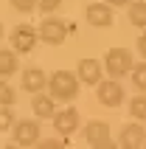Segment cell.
<instances>
[{"label": "cell", "mask_w": 146, "mask_h": 149, "mask_svg": "<svg viewBox=\"0 0 146 149\" xmlns=\"http://www.w3.org/2000/svg\"><path fill=\"white\" fill-rule=\"evenodd\" d=\"M48 90L51 99L56 101H73L79 96V76L70 70H56L54 76H48Z\"/></svg>", "instance_id": "obj_1"}, {"label": "cell", "mask_w": 146, "mask_h": 149, "mask_svg": "<svg viewBox=\"0 0 146 149\" xmlns=\"http://www.w3.org/2000/svg\"><path fill=\"white\" fill-rule=\"evenodd\" d=\"M132 68H135V62H132V54L127 48H110L104 56V70L113 79H118V76H127L132 73Z\"/></svg>", "instance_id": "obj_2"}, {"label": "cell", "mask_w": 146, "mask_h": 149, "mask_svg": "<svg viewBox=\"0 0 146 149\" xmlns=\"http://www.w3.org/2000/svg\"><path fill=\"white\" fill-rule=\"evenodd\" d=\"M37 31H40L42 42H48V45H62V42L67 40V34H70V25H67L65 20H59V17H45Z\"/></svg>", "instance_id": "obj_3"}, {"label": "cell", "mask_w": 146, "mask_h": 149, "mask_svg": "<svg viewBox=\"0 0 146 149\" xmlns=\"http://www.w3.org/2000/svg\"><path fill=\"white\" fill-rule=\"evenodd\" d=\"M37 42H40V31L28 23H20L11 31V51L14 54H28V51H34Z\"/></svg>", "instance_id": "obj_4"}, {"label": "cell", "mask_w": 146, "mask_h": 149, "mask_svg": "<svg viewBox=\"0 0 146 149\" xmlns=\"http://www.w3.org/2000/svg\"><path fill=\"white\" fill-rule=\"evenodd\" d=\"M96 93L104 107H121V101H124V87L118 84V79H101L96 84Z\"/></svg>", "instance_id": "obj_5"}, {"label": "cell", "mask_w": 146, "mask_h": 149, "mask_svg": "<svg viewBox=\"0 0 146 149\" xmlns=\"http://www.w3.org/2000/svg\"><path fill=\"white\" fill-rule=\"evenodd\" d=\"M143 143H146V130L138 121L121 127V135H118V146L121 149H143Z\"/></svg>", "instance_id": "obj_6"}, {"label": "cell", "mask_w": 146, "mask_h": 149, "mask_svg": "<svg viewBox=\"0 0 146 149\" xmlns=\"http://www.w3.org/2000/svg\"><path fill=\"white\" fill-rule=\"evenodd\" d=\"M54 130H56V135H62V138L73 135L76 130H79V110L76 107L59 110L56 116H54Z\"/></svg>", "instance_id": "obj_7"}, {"label": "cell", "mask_w": 146, "mask_h": 149, "mask_svg": "<svg viewBox=\"0 0 146 149\" xmlns=\"http://www.w3.org/2000/svg\"><path fill=\"white\" fill-rule=\"evenodd\" d=\"M11 132H14L17 146H34V143H40V124L37 121H17Z\"/></svg>", "instance_id": "obj_8"}, {"label": "cell", "mask_w": 146, "mask_h": 149, "mask_svg": "<svg viewBox=\"0 0 146 149\" xmlns=\"http://www.w3.org/2000/svg\"><path fill=\"white\" fill-rule=\"evenodd\" d=\"M84 17L96 28H110L113 25V6H107V3H90L84 8Z\"/></svg>", "instance_id": "obj_9"}, {"label": "cell", "mask_w": 146, "mask_h": 149, "mask_svg": "<svg viewBox=\"0 0 146 149\" xmlns=\"http://www.w3.org/2000/svg\"><path fill=\"white\" fill-rule=\"evenodd\" d=\"M48 87V76H45V70H40V68H25L23 70V90L28 93H42Z\"/></svg>", "instance_id": "obj_10"}, {"label": "cell", "mask_w": 146, "mask_h": 149, "mask_svg": "<svg viewBox=\"0 0 146 149\" xmlns=\"http://www.w3.org/2000/svg\"><path fill=\"white\" fill-rule=\"evenodd\" d=\"M76 76H79L81 84H98L101 82V62L98 59H81Z\"/></svg>", "instance_id": "obj_11"}, {"label": "cell", "mask_w": 146, "mask_h": 149, "mask_svg": "<svg viewBox=\"0 0 146 149\" xmlns=\"http://www.w3.org/2000/svg\"><path fill=\"white\" fill-rule=\"evenodd\" d=\"M31 107H34V116L37 118H54L56 116V99H51L45 93H37V96H34Z\"/></svg>", "instance_id": "obj_12"}, {"label": "cell", "mask_w": 146, "mask_h": 149, "mask_svg": "<svg viewBox=\"0 0 146 149\" xmlns=\"http://www.w3.org/2000/svg\"><path fill=\"white\" fill-rule=\"evenodd\" d=\"M104 138H110V124L107 121H90L87 127H84V141L93 146V143L104 141Z\"/></svg>", "instance_id": "obj_13"}, {"label": "cell", "mask_w": 146, "mask_h": 149, "mask_svg": "<svg viewBox=\"0 0 146 149\" xmlns=\"http://www.w3.org/2000/svg\"><path fill=\"white\" fill-rule=\"evenodd\" d=\"M17 68H20V62H17V54H11V48H0V76H11V73H17Z\"/></svg>", "instance_id": "obj_14"}, {"label": "cell", "mask_w": 146, "mask_h": 149, "mask_svg": "<svg viewBox=\"0 0 146 149\" xmlns=\"http://www.w3.org/2000/svg\"><path fill=\"white\" fill-rule=\"evenodd\" d=\"M129 23L146 28V0H132L129 3Z\"/></svg>", "instance_id": "obj_15"}, {"label": "cell", "mask_w": 146, "mask_h": 149, "mask_svg": "<svg viewBox=\"0 0 146 149\" xmlns=\"http://www.w3.org/2000/svg\"><path fill=\"white\" fill-rule=\"evenodd\" d=\"M129 116L135 118V121H146V93L129 99Z\"/></svg>", "instance_id": "obj_16"}, {"label": "cell", "mask_w": 146, "mask_h": 149, "mask_svg": "<svg viewBox=\"0 0 146 149\" xmlns=\"http://www.w3.org/2000/svg\"><path fill=\"white\" fill-rule=\"evenodd\" d=\"M132 84H135L140 93H146V59L132 68Z\"/></svg>", "instance_id": "obj_17"}, {"label": "cell", "mask_w": 146, "mask_h": 149, "mask_svg": "<svg viewBox=\"0 0 146 149\" xmlns=\"http://www.w3.org/2000/svg\"><path fill=\"white\" fill-rule=\"evenodd\" d=\"M11 104H14V87L6 79H0V107H11Z\"/></svg>", "instance_id": "obj_18"}, {"label": "cell", "mask_w": 146, "mask_h": 149, "mask_svg": "<svg viewBox=\"0 0 146 149\" xmlns=\"http://www.w3.org/2000/svg\"><path fill=\"white\" fill-rule=\"evenodd\" d=\"M11 121H14V116H11V107H0V132L11 130Z\"/></svg>", "instance_id": "obj_19"}, {"label": "cell", "mask_w": 146, "mask_h": 149, "mask_svg": "<svg viewBox=\"0 0 146 149\" xmlns=\"http://www.w3.org/2000/svg\"><path fill=\"white\" fill-rule=\"evenodd\" d=\"M59 6H62V0H37V8H40V11H45V14L56 11Z\"/></svg>", "instance_id": "obj_20"}, {"label": "cell", "mask_w": 146, "mask_h": 149, "mask_svg": "<svg viewBox=\"0 0 146 149\" xmlns=\"http://www.w3.org/2000/svg\"><path fill=\"white\" fill-rule=\"evenodd\" d=\"M37 149H65V143H62V141H56V138H45V141L40 138Z\"/></svg>", "instance_id": "obj_21"}, {"label": "cell", "mask_w": 146, "mask_h": 149, "mask_svg": "<svg viewBox=\"0 0 146 149\" xmlns=\"http://www.w3.org/2000/svg\"><path fill=\"white\" fill-rule=\"evenodd\" d=\"M34 6H37V0H11V8L17 11H34Z\"/></svg>", "instance_id": "obj_22"}, {"label": "cell", "mask_w": 146, "mask_h": 149, "mask_svg": "<svg viewBox=\"0 0 146 149\" xmlns=\"http://www.w3.org/2000/svg\"><path fill=\"white\" fill-rule=\"evenodd\" d=\"M93 149H121V146H118V141H113V138H104V141L93 143Z\"/></svg>", "instance_id": "obj_23"}, {"label": "cell", "mask_w": 146, "mask_h": 149, "mask_svg": "<svg viewBox=\"0 0 146 149\" xmlns=\"http://www.w3.org/2000/svg\"><path fill=\"white\" fill-rule=\"evenodd\" d=\"M138 54H140V56L146 59V31H143V34L138 37Z\"/></svg>", "instance_id": "obj_24"}, {"label": "cell", "mask_w": 146, "mask_h": 149, "mask_svg": "<svg viewBox=\"0 0 146 149\" xmlns=\"http://www.w3.org/2000/svg\"><path fill=\"white\" fill-rule=\"evenodd\" d=\"M107 6H129L132 0H104Z\"/></svg>", "instance_id": "obj_25"}, {"label": "cell", "mask_w": 146, "mask_h": 149, "mask_svg": "<svg viewBox=\"0 0 146 149\" xmlns=\"http://www.w3.org/2000/svg\"><path fill=\"white\" fill-rule=\"evenodd\" d=\"M3 149H23V146H17V143H8V146H3Z\"/></svg>", "instance_id": "obj_26"}, {"label": "cell", "mask_w": 146, "mask_h": 149, "mask_svg": "<svg viewBox=\"0 0 146 149\" xmlns=\"http://www.w3.org/2000/svg\"><path fill=\"white\" fill-rule=\"evenodd\" d=\"M0 40H3V23H0Z\"/></svg>", "instance_id": "obj_27"}, {"label": "cell", "mask_w": 146, "mask_h": 149, "mask_svg": "<svg viewBox=\"0 0 146 149\" xmlns=\"http://www.w3.org/2000/svg\"><path fill=\"white\" fill-rule=\"evenodd\" d=\"M143 146H146V143H143Z\"/></svg>", "instance_id": "obj_28"}]
</instances>
